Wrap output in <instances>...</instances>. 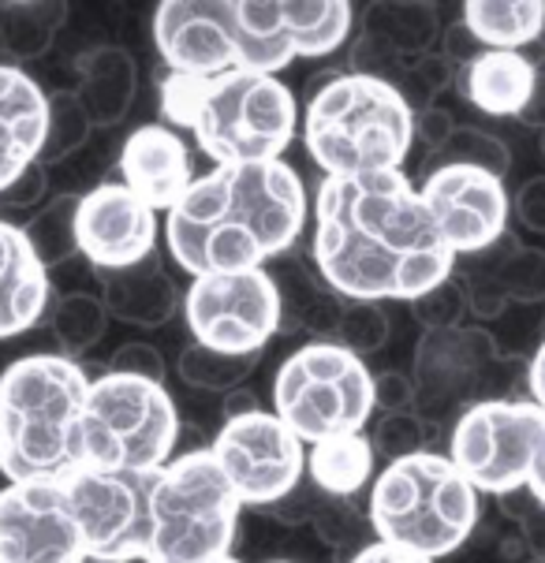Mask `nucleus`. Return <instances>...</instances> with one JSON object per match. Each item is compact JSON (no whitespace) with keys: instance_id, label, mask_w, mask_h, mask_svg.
<instances>
[{"instance_id":"nucleus-1","label":"nucleus","mask_w":545,"mask_h":563,"mask_svg":"<svg viewBox=\"0 0 545 563\" xmlns=\"http://www.w3.org/2000/svg\"><path fill=\"white\" fill-rule=\"evenodd\" d=\"M314 269L348 302H415L456 273V254L404 172L321 179Z\"/></svg>"},{"instance_id":"nucleus-2","label":"nucleus","mask_w":545,"mask_h":563,"mask_svg":"<svg viewBox=\"0 0 545 563\" xmlns=\"http://www.w3.org/2000/svg\"><path fill=\"white\" fill-rule=\"evenodd\" d=\"M307 217V187L288 161L214 165L165 213L168 257L190 280L265 269L299 243Z\"/></svg>"},{"instance_id":"nucleus-3","label":"nucleus","mask_w":545,"mask_h":563,"mask_svg":"<svg viewBox=\"0 0 545 563\" xmlns=\"http://www.w3.org/2000/svg\"><path fill=\"white\" fill-rule=\"evenodd\" d=\"M161 117L168 128H187L214 165L284 161V150L303 128L295 90L276 75L232 71L221 79H161Z\"/></svg>"},{"instance_id":"nucleus-4","label":"nucleus","mask_w":545,"mask_h":563,"mask_svg":"<svg viewBox=\"0 0 545 563\" xmlns=\"http://www.w3.org/2000/svg\"><path fill=\"white\" fill-rule=\"evenodd\" d=\"M94 380L56 351L15 358L0 374V474L64 478L79 466V422Z\"/></svg>"},{"instance_id":"nucleus-5","label":"nucleus","mask_w":545,"mask_h":563,"mask_svg":"<svg viewBox=\"0 0 545 563\" xmlns=\"http://www.w3.org/2000/svg\"><path fill=\"white\" fill-rule=\"evenodd\" d=\"M415 142V109L385 79L333 71L307 98L303 146L325 179L400 172Z\"/></svg>"},{"instance_id":"nucleus-6","label":"nucleus","mask_w":545,"mask_h":563,"mask_svg":"<svg viewBox=\"0 0 545 563\" xmlns=\"http://www.w3.org/2000/svg\"><path fill=\"white\" fill-rule=\"evenodd\" d=\"M482 493L442 452L385 463L370 485L367 519L381 545L426 560L453 556L478 527Z\"/></svg>"},{"instance_id":"nucleus-7","label":"nucleus","mask_w":545,"mask_h":563,"mask_svg":"<svg viewBox=\"0 0 545 563\" xmlns=\"http://www.w3.org/2000/svg\"><path fill=\"white\" fill-rule=\"evenodd\" d=\"M239 508L209 448L176 455L150 489L146 563H209L232 556Z\"/></svg>"},{"instance_id":"nucleus-8","label":"nucleus","mask_w":545,"mask_h":563,"mask_svg":"<svg viewBox=\"0 0 545 563\" xmlns=\"http://www.w3.org/2000/svg\"><path fill=\"white\" fill-rule=\"evenodd\" d=\"M179 410L165 385L105 374L90 385L79 422V466L157 474L176 460Z\"/></svg>"},{"instance_id":"nucleus-9","label":"nucleus","mask_w":545,"mask_h":563,"mask_svg":"<svg viewBox=\"0 0 545 563\" xmlns=\"http://www.w3.org/2000/svg\"><path fill=\"white\" fill-rule=\"evenodd\" d=\"M374 410V374L337 340H310L273 377V415L307 448L362 433Z\"/></svg>"},{"instance_id":"nucleus-10","label":"nucleus","mask_w":545,"mask_h":563,"mask_svg":"<svg viewBox=\"0 0 545 563\" xmlns=\"http://www.w3.org/2000/svg\"><path fill=\"white\" fill-rule=\"evenodd\" d=\"M545 437V410L534 399L497 396L467 407L448 433V460L456 471L490 496L527 489L531 463Z\"/></svg>"},{"instance_id":"nucleus-11","label":"nucleus","mask_w":545,"mask_h":563,"mask_svg":"<svg viewBox=\"0 0 545 563\" xmlns=\"http://www.w3.org/2000/svg\"><path fill=\"white\" fill-rule=\"evenodd\" d=\"M190 340L228 355H262L284 324L281 284L265 269L209 273L184 295Z\"/></svg>"},{"instance_id":"nucleus-12","label":"nucleus","mask_w":545,"mask_h":563,"mask_svg":"<svg viewBox=\"0 0 545 563\" xmlns=\"http://www.w3.org/2000/svg\"><path fill=\"white\" fill-rule=\"evenodd\" d=\"M209 452L243 508H273L307 474V444L265 407L225 418Z\"/></svg>"},{"instance_id":"nucleus-13","label":"nucleus","mask_w":545,"mask_h":563,"mask_svg":"<svg viewBox=\"0 0 545 563\" xmlns=\"http://www.w3.org/2000/svg\"><path fill=\"white\" fill-rule=\"evenodd\" d=\"M64 489H68L72 515L79 522L86 560L146 563L154 474L75 466L72 474H64Z\"/></svg>"},{"instance_id":"nucleus-14","label":"nucleus","mask_w":545,"mask_h":563,"mask_svg":"<svg viewBox=\"0 0 545 563\" xmlns=\"http://www.w3.org/2000/svg\"><path fill=\"white\" fill-rule=\"evenodd\" d=\"M493 332L478 324H460L448 332H423L415 343L411 380H415V410L426 422L445 415L460 418L467 407L497 399V374L504 369Z\"/></svg>"},{"instance_id":"nucleus-15","label":"nucleus","mask_w":545,"mask_h":563,"mask_svg":"<svg viewBox=\"0 0 545 563\" xmlns=\"http://www.w3.org/2000/svg\"><path fill=\"white\" fill-rule=\"evenodd\" d=\"M150 26L168 75L221 79L247 71V37L236 0H165L154 8Z\"/></svg>"},{"instance_id":"nucleus-16","label":"nucleus","mask_w":545,"mask_h":563,"mask_svg":"<svg viewBox=\"0 0 545 563\" xmlns=\"http://www.w3.org/2000/svg\"><path fill=\"white\" fill-rule=\"evenodd\" d=\"M0 563H86L64 478L8 482L0 489Z\"/></svg>"},{"instance_id":"nucleus-17","label":"nucleus","mask_w":545,"mask_h":563,"mask_svg":"<svg viewBox=\"0 0 545 563\" xmlns=\"http://www.w3.org/2000/svg\"><path fill=\"white\" fill-rule=\"evenodd\" d=\"M418 195L456 257H475L509 235L512 198L504 190V179L490 176V172L464 165L434 168L418 184Z\"/></svg>"},{"instance_id":"nucleus-18","label":"nucleus","mask_w":545,"mask_h":563,"mask_svg":"<svg viewBox=\"0 0 545 563\" xmlns=\"http://www.w3.org/2000/svg\"><path fill=\"white\" fill-rule=\"evenodd\" d=\"M79 254L98 273L128 269L157 254V213L120 179L79 195Z\"/></svg>"},{"instance_id":"nucleus-19","label":"nucleus","mask_w":545,"mask_h":563,"mask_svg":"<svg viewBox=\"0 0 545 563\" xmlns=\"http://www.w3.org/2000/svg\"><path fill=\"white\" fill-rule=\"evenodd\" d=\"M120 184L139 195L154 213H168L187 187L195 184L190 172V150L184 135L168 123H142L120 146Z\"/></svg>"},{"instance_id":"nucleus-20","label":"nucleus","mask_w":545,"mask_h":563,"mask_svg":"<svg viewBox=\"0 0 545 563\" xmlns=\"http://www.w3.org/2000/svg\"><path fill=\"white\" fill-rule=\"evenodd\" d=\"M50 139V93L19 64L0 60V190L37 165Z\"/></svg>"},{"instance_id":"nucleus-21","label":"nucleus","mask_w":545,"mask_h":563,"mask_svg":"<svg viewBox=\"0 0 545 563\" xmlns=\"http://www.w3.org/2000/svg\"><path fill=\"white\" fill-rule=\"evenodd\" d=\"M50 269L26 243L23 224L0 217V340L34 329L50 307Z\"/></svg>"},{"instance_id":"nucleus-22","label":"nucleus","mask_w":545,"mask_h":563,"mask_svg":"<svg viewBox=\"0 0 545 563\" xmlns=\"http://www.w3.org/2000/svg\"><path fill=\"white\" fill-rule=\"evenodd\" d=\"M98 276L101 302L109 310V318L135 324V329H165L176 318V310L184 307L176 280H172V273L157 254H150L139 265H128V269H112Z\"/></svg>"},{"instance_id":"nucleus-23","label":"nucleus","mask_w":545,"mask_h":563,"mask_svg":"<svg viewBox=\"0 0 545 563\" xmlns=\"http://www.w3.org/2000/svg\"><path fill=\"white\" fill-rule=\"evenodd\" d=\"M538 75L542 68L531 53L486 49L467 64L456 82H460L464 98L471 101L478 112L497 117V120H520L523 109L531 104Z\"/></svg>"},{"instance_id":"nucleus-24","label":"nucleus","mask_w":545,"mask_h":563,"mask_svg":"<svg viewBox=\"0 0 545 563\" xmlns=\"http://www.w3.org/2000/svg\"><path fill=\"white\" fill-rule=\"evenodd\" d=\"M83 112L94 128H117L128 120L139 93V64L123 45H94L79 56V86H75Z\"/></svg>"},{"instance_id":"nucleus-25","label":"nucleus","mask_w":545,"mask_h":563,"mask_svg":"<svg viewBox=\"0 0 545 563\" xmlns=\"http://www.w3.org/2000/svg\"><path fill=\"white\" fill-rule=\"evenodd\" d=\"M359 34L400 64H415L418 56L434 53L442 15L434 4H370L359 12Z\"/></svg>"},{"instance_id":"nucleus-26","label":"nucleus","mask_w":545,"mask_h":563,"mask_svg":"<svg viewBox=\"0 0 545 563\" xmlns=\"http://www.w3.org/2000/svg\"><path fill=\"white\" fill-rule=\"evenodd\" d=\"M460 23L478 37L482 49L527 53L545 34L542 0H467Z\"/></svg>"},{"instance_id":"nucleus-27","label":"nucleus","mask_w":545,"mask_h":563,"mask_svg":"<svg viewBox=\"0 0 545 563\" xmlns=\"http://www.w3.org/2000/svg\"><path fill=\"white\" fill-rule=\"evenodd\" d=\"M374 444L367 433H348V437H333L307 448V474L310 485L325 496H337L348 500L367 489V482H374Z\"/></svg>"},{"instance_id":"nucleus-28","label":"nucleus","mask_w":545,"mask_h":563,"mask_svg":"<svg viewBox=\"0 0 545 563\" xmlns=\"http://www.w3.org/2000/svg\"><path fill=\"white\" fill-rule=\"evenodd\" d=\"M281 19L295 56L318 60V56L337 53L348 42L351 26L359 23L356 4L348 0H281Z\"/></svg>"},{"instance_id":"nucleus-29","label":"nucleus","mask_w":545,"mask_h":563,"mask_svg":"<svg viewBox=\"0 0 545 563\" xmlns=\"http://www.w3.org/2000/svg\"><path fill=\"white\" fill-rule=\"evenodd\" d=\"M68 23V4H0V49L12 64H31L50 53L53 37Z\"/></svg>"},{"instance_id":"nucleus-30","label":"nucleus","mask_w":545,"mask_h":563,"mask_svg":"<svg viewBox=\"0 0 545 563\" xmlns=\"http://www.w3.org/2000/svg\"><path fill=\"white\" fill-rule=\"evenodd\" d=\"M109 321L112 318H109V310H105L101 295L72 291V295H64V299H56L53 318H50V332L56 340V355L79 362L86 351L101 343Z\"/></svg>"},{"instance_id":"nucleus-31","label":"nucleus","mask_w":545,"mask_h":563,"mask_svg":"<svg viewBox=\"0 0 545 563\" xmlns=\"http://www.w3.org/2000/svg\"><path fill=\"white\" fill-rule=\"evenodd\" d=\"M23 232L45 269L64 265L79 254V195H56L23 224Z\"/></svg>"},{"instance_id":"nucleus-32","label":"nucleus","mask_w":545,"mask_h":563,"mask_svg":"<svg viewBox=\"0 0 545 563\" xmlns=\"http://www.w3.org/2000/svg\"><path fill=\"white\" fill-rule=\"evenodd\" d=\"M258 358L262 355H228V351H214V347H203V343L190 340L187 347L179 351L176 374L187 388H195V393L228 396L254 374Z\"/></svg>"},{"instance_id":"nucleus-33","label":"nucleus","mask_w":545,"mask_h":563,"mask_svg":"<svg viewBox=\"0 0 545 563\" xmlns=\"http://www.w3.org/2000/svg\"><path fill=\"white\" fill-rule=\"evenodd\" d=\"M493 273L501 284L504 299L520 307H538L545 302V251L542 246H520L504 235L501 243L490 246Z\"/></svg>"},{"instance_id":"nucleus-34","label":"nucleus","mask_w":545,"mask_h":563,"mask_svg":"<svg viewBox=\"0 0 545 563\" xmlns=\"http://www.w3.org/2000/svg\"><path fill=\"white\" fill-rule=\"evenodd\" d=\"M445 165L482 168V172H490V176L504 179V176H509V168H512V154H509V146H504V139L490 135V131L456 128L453 139H448L437 154H429L426 172L445 168Z\"/></svg>"},{"instance_id":"nucleus-35","label":"nucleus","mask_w":545,"mask_h":563,"mask_svg":"<svg viewBox=\"0 0 545 563\" xmlns=\"http://www.w3.org/2000/svg\"><path fill=\"white\" fill-rule=\"evenodd\" d=\"M389 332H392V324H389V313L381 302H348L344 299V313L337 324L340 347H348L351 355H359V358H370L389 343Z\"/></svg>"},{"instance_id":"nucleus-36","label":"nucleus","mask_w":545,"mask_h":563,"mask_svg":"<svg viewBox=\"0 0 545 563\" xmlns=\"http://www.w3.org/2000/svg\"><path fill=\"white\" fill-rule=\"evenodd\" d=\"M90 128L94 123L83 112L75 93H56V98H50V139H45L42 165L79 154L86 142H90Z\"/></svg>"},{"instance_id":"nucleus-37","label":"nucleus","mask_w":545,"mask_h":563,"mask_svg":"<svg viewBox=\"0 0 545 563\" xmlns=\"http://www.w3.org/2000/svg\"><path fill=\"white\" fill-rule=\"evenodd\" d=\"M456 79H460V68H456L445 53H426V56H418L415 64H407L404 75H400L392 86L404 93V101L411 109L423 112L434 104L437 93H445Z\"/></svg>"},{"instance_id":"nucleus-38","label":"nucleus","mask_w":545,"mask_h":563,"mask_svg":"<svg viewBox=\"0 0 545 563\" xmlns=\"http://www.w3.org/2000/svg\"><path fill=\"white\" fill-rule=\"evenodd\" d=\"M378 455H385L389 463L411 460L418 452H429V422L418 410H404V415H381L374 422V437H370Z\"/></svg>"},{"instance_id":"nucleus-39","label":"nucleus","mask_w":545,"mask_h":563,"mask_svg":"<svg viewBox=\"0 0 545 563\" xmlns=\"http://www.w3.org/2000/svg\"><path fill=\"white\" fill-rule=\"evenodd\" d=\"M411 313H415V321L423 324V332L460 329L464 318L471 313V307H467L464 280L460 276H448L445 284H437L434 291H426L423 299L411 302Z\"/></svg>"},{"instance_id":"nucleus-40","label":"nucleus","mask_w":545,"mask_h":563,"mask_svg":"<svg viewBox=\"0 0 545 563\" xmlns=\"http://www.w3.org/2000/svg\"><path fill=\"white\" fill-rule=\"evenodd\" d=\"M310 527L325 541V545H333V549L356 545V541H359L356 511H351L348 500H337V496H325V500L318 504V511H314ZM356 549H362V545H356Z\"/></svg>"},{"instance_id":"nucleus-41","label":"nucleus","mask_w":545,"mask_h":563,"mask_svg":"<svg viewBox=\"0 0 545 563\" xmlns=\"http://www.w3.org/2000/svg\"><path fill=\"white\" fill-rule=\"evenodd\" d=\"M109 374H123V377H142V380H154V385H165L168 377V366L161 358V351L154 343L146 340H131V343H120L109 358Z\"/></svg>"},{"instance_id":"nucleus-42","label":"nucleus","mask_w":545,"mask_h":563,"mask_svg":"<svg viewBox=\"0 0 545 563\" xmlns=\"http://www.w3.org/2000/svg\"><path fill=\"white\" fill-rule=\"evenodd\" d=\"M374 407L381 415H404V410H415V380H411V374H400V369L378 374L374 377Z\"/></svg>"},{"instance_id":"nucleus-43","label":"nucleus","mask_w":545,"mask_h":563,"mask_svg":"<svg viewBox=\"0 0 545 563\" xmlns=\"http://www.w3.org/2000/svg\"><path fill=\"white\" fill-rule=\"evenodd\" d=\"M45 190H50V172L37 161V165L26 168L12 187L0 190V209H34L45 198Z\"/></svg>"},{"instance_id":"nucleus-44","label":"nucleus","mask_w":545,"mask_h":563,"mask_svg":"<svg viewBox=\"0 0 545 563\" xmlns=\"http://www.w3.org/2000/svg\"><path fill=\"white\" fill-rule=\"evenodd\" d=\"M321 500H325V493L314 489L310 482H303L299 489H292L288 496H284V500H276L273 508H270V515H273L276 522H284V527H307Z\"/></svg>"},{"instance_id":"nucleus-45","label":"nucleus","mask_w":545,"mask_h":563,"mask_svg":"<svg viewBox=\"0 0 545 563\" xmlns=\"http://www.w3.org/2000/svg\"><path fill=\"white\" fill-rule=\"evenodd\" d=\"M512 213L531 235H545V176H531L527 184L515 190Z\"/></svg>"},{"instance_id":"nucleus-46","label":"nucleus","mask_w":545,"mask_h":563,"mask_svg":"<svg viewBox=\"0 0 545 563\" xmlns=\"http://www.w3.org/2000/svg\"><path fill=\"white\" fill-rule=\"evenodd\" d=\"M460 128V123L453 120V112L448 109H437V104H429V109L415 112V139L423 142L429 154H437V150L445 146L448 139H453V131Z\"/></svg>"},{"instance_id":"nucleus-47","label":"nucleus","mask_w":545,"mask_h":563,"mask_svg":"<svg viewBox=\"0 0 545 563\" xmlns=\"http://www.w3.org/2000/svg\"><path fill=\"white\" fill-rule=\"evenodd\" d=\"M442 53L456 64V68L464 71L467 64H471L475 56H478V53H486V49L478 45V37H475L471 31H467L460 19H456V23L448 26V31H442Z\"/></svg>"},{"instance_id":"nucleus-48","label":"nucleus","mask_w":545,"mask_h":563,"mask_svg":"<svg viewBox=\"0 0 545 563\" xmlns=\"http://www.w3.org/2000/svg\"><path fill=\"white\" fill-rule=\"evenodd\" d=\"M531 496V493H527ZM515 519H520V530H523V541L531 545V552L538 560H545V508L542 504H527V511H515Z\"/></svg>"},{"instance_id":"nucleus-49","label":"nucleus","mask_w":545,"mask_h":563,"mask_svg":"<svg viewBox=\"0 0 545 563\" xmlns=\"http://www.w3.org/2000/svg\"><path fill=\"white\" fill-rule=\"evenodd\" d=\"M348 563H434L426 556H415V552H404V549H392V545H381V541H370L351 552Z\"/></svg>"},{"instance_id":"nucleus-50","label":"nucleus","mask_w":545,"mask_h":563,"mask_svg":"<svg viewBox=\"0 0 545 563\" xmlns=\"http://www.w3.org/2000/svg\"><path fill=\"white\" fill-rule=\"evenodd\" d=\"M527 393L545 410V336L538 343V351H534V358L527 362Z\"/></svg>"},{"instance_id":"nucleus-51","label":"nucleus","mask_w":545,"mask_h":563,"mask_svg":"<svg viewBox=\"0 0 545 563\" xmlns=\"http://www.w3.org/2000/svg\"><path fill=\"white\" fill-rule=\"evenodd\" d=\"M520 123H527V128H545V71L538 75V86H534V93H531V104L523 109V117Z\"/></svg>"},{"instance_id":"nucleus-52","label":"nucleus","mask_w":545,"mask_h":563,"mask_svg":"<svg viewBox=\"0 0 545 563\" xmlns=\"http://www.w3.org/2000/svg\"><path fill=\"white\" fill-rule=\"evenodd\" d=\"M527 493H531L534 504H542V508H545V437H542V444H538V455H534V463H531Z\"/></svg>"},{"instance_id":"nucleus-53","label":"nucleus","mask_w":545,"mask_h":563,"mask_svg":"<svg viewBox=\"0 0 545 563\" xmlns=\"http://www.w3.org/2000/svg\"><path fill=\"white\" fill-rule=\"evenodd\" d=\"M251 410H262L254 393H247V388H236V393L225 396V418H239V415H251Z\"/></svg>"},{"instance_id":"nucleus-54","label":"nucleus","mask_w":545,"mask_h":563,"mask_svg":"<svg viewBox=\"0 0 545 563\" xmlns=\"http://www.w3.org/2000/svg\"><path fill=\"white\" fill-rule=\"evenodd\" d=\"M538 150H542V157H545V128L538 131Z\"/></svg>"},{"instance_id":"nucleus-55","label":"nucleus","mask_w":545,"mask_h":563,"mask_svg":"<svg viewBox=\"0 0 545 563\" xmlns=\"http://www.w3.org/2000/svg\"><path fill=\"white\" fill-rule=\"evenodd\" d=\"M209 563H243V560H236V556H225V560H209Z\"/></svg>"},{"instance_id":"nucleus-56","label":"nucleus","mask_w":545,"mask_h":563,"mask_svg":"<svg viewBox=\"0 0 545 563\" xmlns=\"http://www.w3.org/2000/svg\"><path fill=\"white\" fill-rule=\"evenodd\" d=\"M270 563H292V560H270Z\"/></svg>"},{"instance_id":"nucleus-57","label":"nucleus","mask_w":545,"mask_h":563,"mask_svg":"<svg viewBox=\"0 0 545 563\" xmlns=\"http://www.w3.org/2000/svg\"><path fill=\"white\" fill-rule=\"evenodd\" d=\"M538 563H545V560H538Z\"/></svg>"}]
</instances>
